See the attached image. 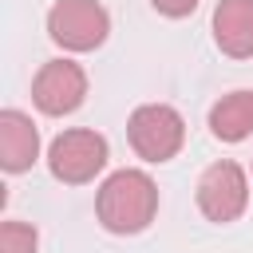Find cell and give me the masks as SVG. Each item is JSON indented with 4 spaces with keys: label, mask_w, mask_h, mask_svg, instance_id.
<instances>
[{
    "label": "cell",
    "mask_w": 253,
    "mask_h": 253,
    "mask_svg": "<svg viewBox=\"0 0 253 253\" xmlns=\"http://www.w3.org/2000/svg\"><path fill=\"white\" fill-rule=\"evenodd\" d=\"M40 158V130L32 123V115L8 107L0 111V166L8 174H24L32 170V162Z\"/></svg>",
    "instance_id": "52a82bcc"
},
{
    "label": "cell",
    "mask_w": 253,
    "mask_h": 253,
    "mask_svg": "<svg viewBox=\"0 0 253 253\" xmlns=\"http://www.w3.org/2000/svg\"><path fill=\"white\" fill-rule=\"evenodd\" d=\"M210 130L221 142H241L253 134V91H229L210 107Z\"/></svg>",
    "instance_id": "9c48e42d"
},
{
    "label": "cell",
    "mask_w": 253,
    "mask_h": 253,
    "mask_svg": "<svg viewBox=\"0 0 253 253\" xmlns=\"http://www.w3.org/2000/svg\"><path fill=\"white\" fill-rule=\"evenodd\" d=\"M150 8L162 12V16H170V20H182V16H190L198 8V0H150Z\"/></svg>",
    "instance_id": "8fae6325"
},
{
    "label": "cell",
    "mask_w": 253,
    "mask_h": 253,
    "mask_svg": "<svg viewBox=\"0 0 253 253\" xmlns=\"http://www.w3.org/2000/svg\"><path fill=\"white\" fill-rule=\"evenodd\" d=\"M194 198H198V210H202L206 221L229 225L249 206V178H245V170L233 158H217V162H210L202 170Z\"/></svg>",
    "instance_id": "277c9868"
},
{
    "label": "cell",
    "mask_w": 253,
    "mask_h": 253,
    "mask_svg": "<svg viewBox=\"0 0 253 253\" xmlns=\"http://www.w3.org/2000/svg\"><path fill=\"white\" fill-rule=\"evenodd\" d=\"M83 99H87V71L75 59H47L32 79V103L51 119L79 111Z\"/></svg>",
    "instance_id": "8992f818"
},
{
    "label": "cell",
    "mask_w": 253,
    "mask_h": 253,
    "mask_svg": "<svg viewBox=\"0 0 253 253\" xmlns=\"http://www.w3.org/2000/svg\"><path fill=\"white\" fill-rule=\"evenodd\" d=\"M107 138L91 126H71L59 130L47 146V170L51 178H59L63 186H87L95 182V174L107 166Z\"/></svg>",
    "instance_id": "3957f363"
},
{
    "label": "cell",
    "mask_w": 253,
    "mask_h": 253,
    "mask_svg": "<svg viewBox=\"0 0 253 253\" xmlns=\"http://www.w3.org/2000/svg\"><path fill=\"white\" fill-rule=\"evenodd\" d=\"M126 138H130V150L142 162L158 166V162H170L182 150V142H186V119L170 103H142L126 119Z\"/></svg>",
    "instance_id": "7a4b0ae2"
},
{
    "label": "cell",
    "mask_w": 253,
    "mask_h": 253,
    "mask_svg": "<svg viewBox=\"0 0 253 253\" xmlns=\"http://www.w3.org/2000/svg\"><path fill=\"white\" fill-rule=\"evenodd\" d=\"M40 233L28 221H4L0 225V253H36Z\"/></svg>",
    "instance_id": "30bf717a"
},
{
    "label": "cell",
    "mask_w": 253,
    "mask_h": 253,
    "mask_svg": "<svg viewBox=\"0 0 253 253\" xmlns=\"http://www.w3.org/2000/svg\"><path fill=\"white\" fill-rule=\"evenodd\" d=\"M95 217L107 233L130 237L142 233L154 217H158V186L146 170H115L103 178L99 194H95Z\"/></svg>",
    "instance_id": "6da1fadb"
},
{
    "label": "cell",
    "mask_w": 253,
    "mask_h": 253,
    "mask_svg": "<svg viewBox=\"0 0 253 253\" xmlns=\"http://www.w3.org/2000/svg\"><path fill=\"white\" fill-rule=\"evenodd\" d=\"M47 36L63 51H95L111 36V16L99 0H55L47 12Z\"/></svg>",
    "instance_id": "5b68a950"
},
{
    "label": "cell",
    "mask_w": 253,
    "mask_h": 253,
    "mask_svg": "<svg viewBox=\"0 0 253 253\" xmlns=\"http://www.w3.org/2000/svg\"><path fill=\"white\" fill-rule=\"evenodd\" d=\"M213 43L229 59L253 55V0H217L213 8Z\"/></svg>",
    "instance_id": "ba28073f"
}]
</instances>
